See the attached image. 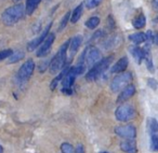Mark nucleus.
Segmentation results:
<instances>
[{
  "label": "nucleus",
  "instance_id": "obj_22",
  "mask_svg": "<svg viewBox=\"0 0 158 153\" xmlns=\"http://www.w3.org/2000/svg\"><path fill=\"white\" fill-rule=\"evenodd\" d=\"M133 24V27L136 29H141L146 25V20H145L144 15H139L138 18H135L132 22Z\"/></svg>",
  "mask_w": 158,
  "mask_h": 153
},
{
  "label": "nucleus",
  "instance_id": "obj_17",
  "mask_svg": "<svg viewBox=\"0 0 158 153\" xmlns=\"http://www.w3.org/2000/svg\"><path fill=\"white\" fill-rule=\"evenodd\" d=\"M82 12H84V5L80 3V5L77 6V7L75 8V10L73 11V13H70V22H72L73 24H75V23L78 22L79 18H80V16L82 15Z\"/></svg>",
  "mask_w": 158,
  "mask_h": 153
},
{
  "label": "nucleus",
  "instance_id": "obj_15",
  "mask_svg": "<svg viewBox=\"0 0 158 153\" xmlns=\"http://www.w3.org/2000/svg\"><path fill=\"white\" fill-rule=\"evenodd\" d=\"M128 65H129V61L126 56L121 57L120 59L117 61V63L113 66L112 68V72L113 73H120V72H123L126 69H127Z\"/></svg>",
  "mask_w": 158,
  "mask_h": 153
},
{
  "label": "nucleus",
  "instance_id": "obj_9",
  "mask_svg": "<svg viewBox=\"0 0 158 153\" xmlns=\"http://www.w3.org/2000/svg\"><path fill=\"white\" fill-rule=\"evenodd\" d=\"M54 40H55L54 33H49V35L47 36L46 39L44 40V42L40 44V48L38 49L37 52H36V56L37 57H44V56H46L47 54H49V52H50V50H51V46H52Z\"/></svg>",
  "mask_w": 158,
  "mask_h": 153
},
{
  "label": "nucleus",
  "instance_id": "obj_30",
  "mask_svg": "<svg viewBox=\"0 0 158 153\" xmlns=\"http://www.w3.org/2000/svg\"><path fill=\"white\" fill-rule=\"evenodd\" d=\"M147 83H148V86H151L152 88H153L154 91H156V88H157V82H156L155 79H149L148 81H147Z\"/></svg>",
  "mask_w": 158,
  "mask_h": 153
},
{
  "label": "nucleus",
  "instance_id": "obj_29",
  "mask_svg": "<svg viewBox=\"0 0 158 153\" xmlns=\"http://www.w3.org/2000/svg\"><path fill=\"white\" fill-rule=\"evenodd\" d=\"M49 65H50V61H42V63L39 65V71H40V72H44V71H46V69L49 67Z\"/></svg>",
  "mask_w": 158,
  "mask_h": 153
},
{
  "label": "nucleus",
  "instance_id": "obj_26",
  "mask_svg": "<svg viewBox=\"0 0 158 153\" xmlns=\"http://www.w3.org/2000/svg\"><path fill=\"white\" fill-rule=\"evenodd\" d=\"M62 153H75V148L68 142H64L61 144Z\"/></svg>",
  "mask_w": 158,
  "mask_h": 153
},
{
  "label": "nucleus",
  "instance_id": "obj_1",
  "mask_svg": "<svg viewBox=\"0 0 158 153\" xmlns=\"http://www.w3.org/2000/svg\"><path fill=\"white\" fill-rule=\"evenodd\" d=\"M25 14V8L24 6L15 5L9 7L2 12L1 14V21L6 26H12L16 24Z\"/></svg>",
  "mask_w": 158,
  "mask_h": 153
},
{
  "label": "nucleus",
  "instance_id": "obj_6",
  "mask_svg": "<svg viewBox=\"0 0 158 153\" xmlns=\"http://www.w3.org/2000/svg\"><path fill=\"white\" fill-rule=\"evenodd\" d=\"M132 73L131 72H123V73L118 74L117 76H115L114 79L110 82V90L112 92L117 93L119 91H121L123 88L130 84V82L132 81Z\"/></svg>",
  "mask_w": 158,
  "mask_h": 153
},
{
  "label": "nucleus",
  "instance_id": "obj_31",
  "mask_svg": "<svg viewBox=\"0 0 158 153\" xmlns=\"http://www.w3.org/2000/svg\"><path fill=\"white\" fill-rule=\"evenodd\" d=\"M75 153H85V148H84V144L79 143L78 146L76 147V149H75Z\"/></svg>",
  "mask_w": 158,
  "mask_h": 153
},
{
  "label": "nucleus",
  "instance_id": "obj_3",
  "mask_svg": "<svg viewBox=\"0 0 158 153\" xmlns=\"http://www.w3.org/2000/svg\"><path fill=\"white\" fill-rule=\"evenodd\" d=\"M114 59V55H110V56L105 57V58H102L100 61H98L95 65H93L92 67L89 69L88 73L86 74V79L87 81H94L110 67V63Z\"/></svg>",
  "mask_w": 158,
  "mask_h": 153
},
{
  "label": "nucleus",
  "instance_id": "obj_32",
  "mask_svg": "<svg viewBox=\"0 0 158 153\" xmlns=\"http://www.w3.org/2000/svg\"><path fill=\"white\" fill-rule=\"evenodd\" d=\"M152 6H153L154 10L157 11L158 10V0H152Z\"/></svg>",
  "mask_w": 158,
  "mask_h": 153
},
{
  "label": "nucleus",
  "instance_id": "obj_20",
  "mask_svg": "<svg viewBox=\"0 0 158 153\" xmlns=\"http://www.w3.org/2000/svg\"><path fill=\"white\" fill-rule=\"evenodd\" d=\"M24 57H25V53L23 52V51L12 52V54L8 57V58H9L8 63H9V64H15V63H18V61H20L21 59H23Z\"/></svg>",
  "mask_w": 158,
  "mask_h": 153
},
{
  "label": "nucleus",
  "instance_id": "obj_10",
  "mask_svg": "<svg viewBox=\"0 0 158 153\" xmlns=\"http://www.w3.org/2000/svg\"><path fill=\"white\" fill-rule=\"evenodd\" d=\"M51 25H52V23H50V24H48L46 26V28L42 30V33H40L39 36H38L37 38H35L34 40H31V42L28 43V45H27V49H28V51H35L36 49H37V46H39L40 44L44 42V40L47 38V36L49 35V31H50V28H51Z\"/></svg>",
  "mask_w": 158,
  "mask_h": 153
},
{
  "label": "nucleus",
  "instance_id": "obj_33",
  "mask_svg": "<svg viewBox=\"0 0 158 153\" xmlns=\"http://www.w3.org/2000/svg\"><path fill=\"white\" fill-rule=\"evenodd\" d=\"M0 153H3V149H2V147L0 146Z\"/></svg>",
  "mask_w": 158,
  "mask_h": 153
},
{
  "label": "nucleus",
  "instance_id": "obj_5",
  "mask_svg": "<svg viewBox=\"0 0 158 153\" xmlns=\"http://www.w3.org/2000/svg\"><path fill=\"white\" fill-rule=\"evenodd\" d=\"M115 116L119 122H128L135 116V109L129 104H121L115 111Z\"/></svg>",
  "mask_w": 158,
  "mask_h": 153
},
{
  "label": "nucleus",
  "instance_id": "obj_4",
  "mask_svg": "<svg viewBox=\"0 0 158 153\" xmlns=\"http://www.w3.org/2000/svg\"><path fill=\"white\" fill-rule=\"evenodd\" d=\"M102 59V54L100 52V50L95 46H90L89 49L82 52V55L80 57V63H84L86 66H88L89 68H91L93 65L100 61Z\"/></svg>",
  "mask_w": 158,
  "mask_h": 153
},
{
  "label": "nucleus",
  "instance_id": "obj_18",
  "mask_svg": "<svg viewBox=\"0 0 158 153\" xmlns=\"http://www.w3.org/2000/svg\"><path fill=\"white\" fill-rule=\"evenodd\" d=\"M42 0H27L26 1V8H25V12L28 15H31V14L35 12V10L37 9V7L39 6V3L41 2Z\"/></svg>",
  "mask_w": 158,
  "mask_h": 153
},
{
  "label": "nucleus",
  "instance_id": "obj_21",
  "mask_svg": "<svg viewBox=\"0 0 158 153\" xmlns=\"http://www.w3.org/2000/svg\"><path fill=\"white\" fill-rule=\"evenodd\" d=\"M100 18H98V16H92V18H90L89 20L86 21V26L87 28L89 29H95L98 26L100 25Z\"/></svg>",
  "mask_w": 158,
  "mask_h": 153
},
{
  "label": "nucleus",
  "instance_id": "obj_7",
  "mask_svg": "<svg viewBox=\"0 0 158 153\" xmlns=\"http://www.w3.org/2000/svg\"><path fill=\"white\" fill-rule=\"evenodd\" d=\"M35 68H36V65H35V61H34L33 59L26 61L22 66H21L20 69H19L18 79L22 82H25L26 80H28L31 76V74L34 73Z\"/></svg>",
  "mask_w": 158,
  "mask_h": 153
},
{
  "label": "nucleus",
  "instance_id": "obj_8",
  "mask_svg": "<svg viewBox=\"0 0 158 153\" xmlns=\"http://www.w3.org/2000/svg\"><path fill=\"white\" fill-rule=\"evenodd\" d=\"M115 134L117 136L125 139H135L136 137V129L133 125H120V126H116L114 129Z\"/></svg>",
  "mask_w": 158,
  "mask_h": 153
},
{
  "label": "nucleus",
  "instance_id": "obj_27",
  "mask_svg": "<svg viewBox=\"0 0 158 153\" xmlns=\"http://www.w3.org/2000/svg\"><path fill=\"white\" fill-rule=\"evenodd\" d=\"M69 16H70V12H67V13H66L65 15L63 16V18L61 20V23H60V27H59V30L60 31H62L66 27V25H67V22L69 21Z\"/></svg>",
  "mask_w": 158,
  "mask_h": 153
},
{
  "label": "nucleus",
  "instance_id": "obj_14",
  "mask_svg": "<svg viewBox=\"0 0 158 153\" xmlns=\"http://www.w3.org/2000/svg\"><path fill=\"white\" fill-rule=\"evenodd\" d=\"M120 149L126 153H138V148L134 139H125L121 141Z\"/></svg>",
  "mask_w": 158,
  "mask_h": 153
},
{
  "label": "nucleus",
  "instance_id": "obj_28",
  "mask_svg": "<svg viewBox=\"0 0 158 153\" xmlns=\"http://www.w3.org/2000/svg\"><path fill=\"white\" fill-rule=\"evenodd\" d=\"M12 52H13V51L10 50V49H7V50L0 51V61H3V59H7L8 57H9L10 55L12 54Z\"/></svg>",
  "mask_w": 158,
  "mask_h": 153
},
{
  "label": "nucleus",
  "instance_id": "obj_19",
  "mask_svg": "<svg viewBox=\"0 0 158 153\" xmlns=\"http://www.w3.org/2000/svg\"><path fill=\"white\" fill-rule=\"evenodd\" d=\"M129 40L132 41L134 44H140V43H144L146 41V35L143 33H132L129 36Z\"/></svg>",
  "mask_w": 158,
  "mask_h": 153
},
{
  "label": "nucleus",
  "instance_id": "obj_35",
  "mask_svg": "<svg viewBox=\"0 0 158 153\" xmlns=\"http://www.w3.org/2000/svg\"><path fill=\"white\" fill-rule=\"evenodd\" d=\"M103 153H107V152H103Z\"/></svg>",
  "mask_w": 158,
  "mask_h": 153
},
{
  "label": "nucleus",
  "instance_id": "obj_16",
  "mask_svg": "<svg viewBox=\"0 0 158 153\" xmlns=\"http://www.w3.org/2000/svg\"><path fill=\"white\" fill-rule=\"evenodd\" d=\"M129 50L136 63L138 64L142 63L143 59H144V49H141L139 46H131Z\"/></svg>",
  "mask_w": 158,
  "mask_h": 153
},
{
  "label": "nucleus",
  "instance_id": "obj_11",
  "mask_svg": "<svg viewBox=\"0 0 158 153\" xmlns=\"http://www.w3.org/2000/svg\"><path fill=\"white\" fill-rule=\"evenodd\" d=\"M135 94V86L133 84H128L126 88H123L121 90L120 94H119L118 98H117V103L123 104L128 100V99L131 98L133 95Z\"/></svg>",
  "mask_w": 158,
  "mask_h": 153
},
{
  "label": "nucleus",
  "instance_id": "obj_24",
  "mask_svg": "<svg viewBox=\"0 0 158 153\" xmlns=\"http://www.w3.org/2000/svg\"><path fill=\"white\" fill-rule=\"evenodd\" d=\"M151 148L153 151H157L158 149V134H151Z\"/></svg>",
  "mask_w": 158,
  "mask_h": 153
},
{
  "label": "nucleus",
  "instance_id": "obj_2",
  "mask_svg": "<svg viewBox=\"0 0 158 153\" xmlns=\"http://www.w3.org/2000/svg\"><path fill=\"white\" fill-rule=\"evenodd\" d=\"M68 43H69V40L66 42H64L63 45H61L60 50L57 51V53L55 54V56L53 57L50 61V72L52 74L59 72L60 70H62V68L65 65L66 58H67V49H68Z\"/></svg>",
  "mask_w": 158,
  "mask_h": 153
},
{
  "label": "nucleus",
  "instance_id": "obj_12",
  "mask_svg": "<svg viewBox=\"0 0 158 153\" xmlns=\"http://www.w3.org/2000/svg\"><path fill=\"white\" fill-rule=\"evenodd\" d=\"M81 42H82L81 36H75L74 38H72V39L69 40L67 51L69 52V58L70 59H72L73 57L77 54L79 48H80V45H81Z\"/></svg>",
  "mask_w": 158,
  "mask_h": 153
},
{
  "label": "nucleus",
  "instance_id": "obj_23",
  "mask_svg": "<svg viewBox=\"0 0 158 153\" xmlns=\"http://www.w3.org/2000/svg\"><path fill=\"white\" fill-rule=\"evenodd\" d=\"M147 126H148L149 134H154V133H157V131H158L157 121H156L154 118L148 119V121H147Z\"/></svg>",
  "mask_w": 158,
  "mask_h": 153
},
{
  "label": "nucleus",
  "instance_id": "obj_13",
  "mask_svg": "<svg viewBox=\"0 0 158 153\" xmlns=\"http://www.w3.org/2000/svg\"><path fill=\"white\" fill-rule=\"evenodd\" d=\"M77 74L74 72L72 67H69L68 71L65 73V76L62 78V88H68V90H72V86L75 82Z\"/></svg>",
  "mask_w": 158,
  "mask_h": 153
},
{
  "label": "nucleus",
  "instance_id": "obj_34",
  "mask_svg": "<svg viewBox=\"0 0 158 153\" xmlns=\"http://www.w3.org/2000/svg\"><path fill=\"white\" fill-rule=\"evenodd\" d=\"M14 2H20V1H22V0H13Z\"/></svg>",
  "mask_w": 158,
  "mask_h": 153
},
{
  "label": "nucleus",
  "instance_id": "obj_25",
  "mask_svg": "<svg viewBox=\"0 0 158 153\" xmlns=\"http://www.w3.org/2000/svg\"><path fill=\"white\" fill-rule=\"evenodd\" d=\"M103 0H85V6L88 9H94L98 6L101 5V2Z\"/></svg>",
  "mask_w": 158,
  "mask_h": 153
}]
</instances>
